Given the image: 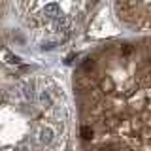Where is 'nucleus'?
<instances>
[{"mask_svg": "<svg viewBox=\"0 0 151 151\" xmlns=\"http://www.w3.org/2000/svg\"><path fill=\"white\" fill-rule=\"evenodd\" d=\"M149 34L111 38L79 57L70 79L78 151H149Z\"/></svg>", "mask_w": 151, "mask_h": 151, "instance_id": "f257e3e1", "label": "nucleus"}, {"mask_svg": "<svg viewBox=\"0 0 151 151\" xmlns=\"http://www.w3.org/2000/svg\"><path fill=\"white\" fill-rule=\"evenodd\" d=\"M111 12L130 34H149V0H111Z\"/></svg>", "mask_w": 151, "mask_h": 151, "instance_id": "7ed1b4c3", "label": "nucleus"}, {"mask_svg": "<svg viewBox=\"0 0 151 151\" xmlns=\"http://www.w3.org/2000/svg\"><path fill=\"white\" fill-rule=\"evenodd\" d=\"M70 121V96L51 72L0 66V151H60Z\"/></svg>", "mask_w": 151, "mask_h": 151, "instance_id": "f03ea898", "label": "nucleus"}, {"mask_svg": "<svg viewBox=\"0 0 151 151\" xmlns=\"http://www.w3.org/2000/svg\"><path fill=\"white\" fill-rule=\"evenodd\" d=\"M13 4H15V0H0V28H4L6 23L9 21L13 12Z\"/></svg>", "mask_w": 151, "mask_h": 151, "instance_id": "20e7f679", "label": "nucleus"}]
</instances>
